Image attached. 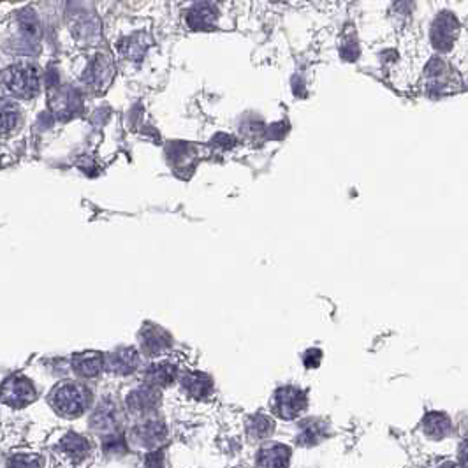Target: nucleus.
<instances>
[{
    "instance_id": "obj_16",
    "label": "nucleus",
    "mask_w": 468,
    "mask_h": 468,
    "mask_svg": "<svg viewBox=\"0 0 468 468\" xmlns=\"http://www.w3.org/2000/svg\"><path fill=\"white\" fill-rule=\"evenodd\" d=\"M248 437H252L254 440H264V438L270 437L273 433V421L270 419L264 414H255L247 424Z\"/></svg>"
},
{
    "instance_id": "obj_8",
    "label": "nucleus",
    "mask_w": 468,
    "mask_h": 468,
    "mask_svg": "<svg viewBox=\"0 0 468 468\" xmlns=\"http://www.w3.org/2000/svg\"><path fill=\"white\" fill-rule=\"evenodd\" d=\"M138 363L139 356L134 348H120V350H116V353H113L108 357L106 366H108L109 371H115V373L129 375L138 368Z\"/></svg>"
},
{
    "instance_id": "obj_21",
    "label": "nucleus",
    "mask_w": 468,
    "mask_h": 468,
    "mask_svg": "<svg viewBox=\"0 0 468 468\" xmlns=\"http://www.w3.org/2000/svg\"><path fill=\"white\" fill-rule=\"evenodd\" d=\"M458 456H460V463L463 465L465 468H468V438L460 446V451H458Z\"/></svg>"
},
{
    "instance_id": "obj_13",
    "label": "nucleus",
    "mask_w": 468,
    "mask_h": 468,
    "mask_svg": "<svg viewBox=\"0 0 468 468\" xmlns=\"http://www.w3.org/2000/svg\"><path fill=\"white\" fill-rule=\"evenodd\" d=\"M58 447H60V451L65 454V456H69L74 461L83 460V458L88 454V451H90V446H88V442H86L85 438L79 437V435L76 433L65 435Z\"/></svg>"
},
{
    "instance_id": "obj_22",
    "label": "nucleus",
    "mask_w": 468,
    "mask_h": 468,
    "mask_svg": "<svg viewBox=\"0 0 468 468\" xmlns=\"http://www.w3.org/2000/svg\"><path fill=\"white\" fill-rule=\"evenodd\" d=\"M318 360H321V353L318 350H310V353H307V357H305V364L307 366H317Z\"/></svg>"
},
{
    "instance_id": "obj_14",
    "label": "nucleus",
    "mask_w": 468,
    "mask_h": 468,
    "mask_svg": "<svg viewBox=\"0 0 468 468\" xmlns=\"http://www.w3.org/2000/svg\"><path fill=\"white\" fill-rule=\"evenodd\" d=\"M177 377V368L169 363H159L148 368L146 371V380L150 386H168Z\"/></svg>"
},
{
    "instance_id": "obj_9",
    "label": "nucleus",
    "mask_w": 468,
    "mask_h": 468,
    "mask_svg": "<svg viewBox=\"0 0 468 468\" xmlns=\"http://www.w3.org/2000/svg\"><path fill=\"white\" fill-rule=\"evenodd\" d=\"M453 430L451 419L442 412H430L423 419V431L431 440H442Z\"/></svg>"
},
{
    "instance_id": "obj_5",
    "label": "nucleus",
    "mask_w": 468,
    "mask_h": 468,
    "mask_svg": "<svg viewBox=\"0 0 468 468\" xmlns=\"http://www.w3.org/2000/svg\"><path fill=\"white\" fill-rule=\"evenodd\" d=\"M291 461V449L284 444H268L259 451V468H287Z\"/></svg>"
},
{
    "instance_id": "obj_23",
    "label": "nucleus",
    "mask_w": 468,
    "mask_h": 468,
    "mask_svg": "<svg viewBox=\"0 0 468 468\" xmlns=\"http://www.w3.org/2000/svg\"><path fill=\"white\" fill-rule=\"evenodd\" d=\"M437 468H465L461 463H453V461H444V463L438 465Z\"/></svg>"
},
{
    "instance_id": "obj_10",
    "label": "nucleus",
    "mask_w": 468,
    "mask_h": 468,
    "mask_svg": "<svg viewBox=\"0 0 468 468\" xmlns=\"http://www.w3.org/2000/svg\"><path fill=\"white\" fill-rule=\"evenodd\" d=\"M104 360L99 353H85V354H76L72 357V368L76 370V373L81 375V377H95L99 371L104 366Z\"/></svg>"
},
{
    "instance_id": "obj_20",
    "label": "nucleus",
    "mask_w": 468,
    "mask_h": 468,
    "mask_svg": "<svg viewBox=\"0 0 468 468\" xmlns=\"http://www.w3.org/2000/svg\"><path fill=\"white\" fill-rule=\"evenodd\" d=\"M146 468H164V454L161 451L148 454L146 458Z\"/></svg>"
},
{
    "instance_id": "obj_3",
    "label": "nucleus",
    "mask_w": 468,
    "mask_h": 468,
    "mask_svg": "<svg viewBox=\"0 0 468 468\" xmlns=\"http://www.w3.org/2000/svg\"><path fill=\"white\" fill-rule=\"evenodd\" d=\"M6 85L19 97H32L39 88L38 72L31 65H16L6 72Z\"/></svg>"
},
{
    "instance_id": "obj_2",
    "label": "nucleus",
    "mask_w": 468,
    "mask_h": 468,
    "mask_svg": "<svg viewBox=\"0 0 468 468\" xmlns=\"http://www.w3.org/2000/svg\"><path fill=\"white\" fill-rule=\"evenodd\" d=\"M307 394L298 387H282L275 393L273 408L282 419H296L307 408Z\"/></svg>"
},
{
    "instance_id": "obj_7",
    "label": "nucleus",
    "mask_w": 468,
    "mask_h": 468,
    "mask_svg": "<svg viewBox=\"0 0 468 468\" xmlns=\"http://www.w3.org/2000/svg\"><path fill=\"white\" fill-rule=\"evenodd\" d=\"M136 440L145 447H155L161 442H164V438L168 437V428L162 421H148V423L141 424L136 428Z\"/></svg>"
},
{
    "instance_id": "obj_6",
    "label": "nucleus",
    "mask_w": 468,
    "mask_h": 468,
    "mask_svg": "<svg viewBox=\"0 0 468 468\" xmlns=\"http://www.w3.org/2000/svg\"><path fill=\"white\" fill-rule=\"evenodd\" d=\"M159 403H161V393L154 386H146L141 387V389L132 391L127 400L129 408H131L132 412L138 414L150 412Z\"/></svg>"
},
{
    "instance_id": "obj_12",
    "label": "nucleus",
    "mask_w": 468,
    "mask_h": 468,
    "mask_svg": "<svg viewBox=\"0 0 468 468\" xmlns=\"http://www.w3.org/2000/svg\"><path fill=\"white\" fill-rule=\"evenodd\" d=\"M185 393L194 398H207L211 393V378L204 373H187L181 380Z\"/></svg>"
},
{
    "instance_id": "obj_11",
    "label": "nucleus",
    "mask_w": 468,
    "mask_h": 468,
    "mask_svg": "<svg viewBox=\"0 0 468 468\" xmlns=\"http://www.w3.org/2000/svg\"><path fill=\"white\" fill-rule=\"evenodd\" d=\"M328 437V426L321 421H305L300 428L298 444L303 447H312Z\"/></svg>"
},
{
    "instance_id": "obj_18",
    "label": "nucleus",
    "mask_w": 468,
    "mask_h": 468,
    "mask_svg": "<svg viewBox=\"0 0 468 468\" xmlns=\"http://www.w3.org/2000/svg\"><path fill=\"white\" fill-rule=\"evenodd\" d=\"M42 458L38 454L22 453L9 458V468H41Z\"/></svg>"
},
{
    "instance_id": "obj_17",
    "label": "nucleus",
    "mask_w": 468,
    "mask_h": 468,
    "mask_svg": "<svg viewBox=\"0 0 468 468\" xmlns=\"http://www.w3.org/2000/svg\"><path fill=\"white\" fill-rule=\"evenodd\" d=\"M115 419L116 414L113 405L102 403L97 412L94 414V417H92V424H94V428H111L115 424Z\"/></svg>"
},
{
    "instance_id": "obj_4",
    "label": "nucleus",
    "mask_w": 468,
    "mask_h": 468,
    "mask_svg": "<svg viewBox=\"0 0 468 468\" xmlns=\"http://www.w3.org/2000/svg\"><path fill=\"white\" fill-rule=\"evenodd\" d=\"M2 396L9 407L22 408L32 403L35 398V389L32 382L25 377H11L4 382Z\"/></svg>"
},
{
    "instance_id": "obj_1",
    "label": "nucleus",
    "mask_w": 468,
    "mask_h": 468,
    "mask_svg": "<svg viewBox=\"0 0 468 468\" xmlns=\"http://www.w3.org/2000/svg\"><path fill=\"white\" fill-rule=\"evenodd\" d=\"M51 405L60 416L78 417L90 405V393L81 384L64 382L53 389Z\"/></svg>"
},
{
    "instance_id": "obj_19",
    "label": "nucleus",
    "mask_w": 468,
    "mask_h": 468,
    "mask_svg": "<svg viewBox=\"0 0 468 468\" xmlns=\"http://www.w3.org/2000/svg\"><path fill=\"white\" fill-rule=\"evenodd\" d=\"M102 449H104L106 454H124L127 451L125 438L120 437V435H111V437L104 438Z\"/></svg>"
},
{
    "instance_id": "obj_15",
    "label": "nucleus",
    "mask_w": 468,
    "mask_h": 468,
    "mask_svg": "<svg viewBox=\"0 0 468 468\" xmlns=\"http://www.w3.org/2000/svg\"><path fill=\"white\" fill-rule=\"evenodd\" d=\"M143 347L150 354H161L169 347V337L159 328H148L143 333Z\"/></svg>"
}]
</instances>
